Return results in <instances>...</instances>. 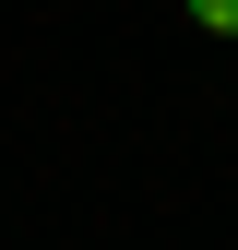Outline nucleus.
Here are the masks:
<instances>
[{"label":"nucleus","instance_id":"1","mask_svg":"<svg viewBox=\"0 0 238 250\" xmlns=\"http://www.w3.org/2000/svg\"><path fill=\"white\" fill-rule=\"evenodd\" d=\"M191 24L202 36H238V0H191Z\"/></svg>","mask_w":238,"mask_h":250}]
</instances>
